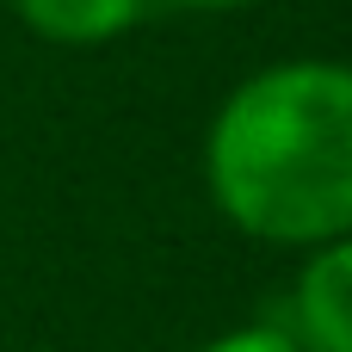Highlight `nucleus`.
<instances>
[{"instance_id":"39448f33","label":"nucleus","mask_w":352,"mask_h":352,"mask_svg":"<svg viewBox=\"0 0 352 352\" xmlns=\"http://www.w3.org/2000/svg\"><path fill=\"white\" fill-rule=\"evenodd\" d=\"M173 6H198V12H229V6H254V0H173Z\"/></svg>"},{"instance_id":"f03ea898","label":"nucleus","mask_w":352,"mask_h":352,"mask_svg":"<svg viewBox=\"0 0 352 352\" xmlns=\"http://www.w3.org/2000/svg\"><path fill=\"white\" fill-rule=\"evenodd\" d=\"M297 352H352V235L309 248L297 285H291V322Z\"/></svg>"},{"instance_id":"20e7f679","label":"nucleus","mask_w":352,"mask_h":352,"mask_svg":"<svg viewBox=\"0 0 352 352\" xmlns=\"http://www.w3.org/2000/svg\"><path fill=\"white\" fill-rule=\"evenodd\" d=\"M198 352H297L291 346V334L285 328H229V334H217L210 346H198Z\"/></svg>"},{"instance_id":"7ed1b4c3","label":"nucleus","mask_w":352,"mask_h":352,"mask_svg":"<svg viewBox=\"0 0 352 352\" xmlns=\"http://www.w3.org/2000/svg\"><path fill=\"white\" fill-rule=\"evenodd\" d=\"M12 12L43 37V43H68V50H93L124 37L148 0H12Z\"/></svg>"},{"instance_id":"f257e3e1","label":"nucleus","mask_w":352,"mask_h":352,"mask_svg":"<svg viewBox=\"0 0 352 352\" xmlns=\"http://www.w3.org/2000/svg\"><path fill=\"white\" fill-rule=\"evenodd\" d=\"M210 204L254 241L322 248L352 235V68L272 62L248 74L204 136Z\"/></svg>"}]
</instances>
